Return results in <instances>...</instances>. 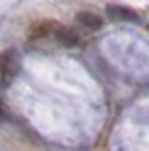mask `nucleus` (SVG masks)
Listing matches in <instances>:
<instances>
[{"instance_id":"obj_1","label":"nucleus","mask_w":149,"mask_h":151,"mask_svg":"<svg viewBox=\"0 0 149 151\" xmlns=\"http://www.w3.org/2000/svg\"><path fill=\"white\" fill-rule=\"evenodd\" d=\"M19 68H21V60L15 50H6L0 54V83L4 87H9L17 79Z\"/></svg>"},{"instance_id":"obj_2","label":"nucleus","mask_w":149,"mask_h":151,"mask_svg":"<svg viewBox=\"0 0 149 151\" xmlns=\"http://www.w3.org/2000/svg\"><path fill=\"white\" fill-rule=\"evenodd\" d=\"M106 15L110 21H120V23H139L141 21V15L128 6H122V4H108L106 6Z\"/></svg>"},{"instance_id":"obj_3","label":"nucleus","mask_w":149,"mask_h":151,"mask_svg":"<svg viewBox=\"0 0 149 151\" xmlns=\"http://www.w3.org/2000/svg\"><path fill=\"white\" fill-rule=\"evenodd\" d=\"M58 23L52 21V19H44V21H37L29 27V40H42V37H48V35H54Z\"/></svg>"},{"instance_id":"obj_4","label":"nucleus","mask_w":149,"mask_h":151,"mask_svg":"<svg viewBox=\"0 0 149 151\" xmlns=\"http://www.w3.org/2000/svg\"><path fill=\"white\" fill-rule=\"evenodd\" d=\"M54 37L58 40V44H62L64 48H73L79 44V33L71 27H64V25H58L56 31H54Z\"/></svg>"},{"instance_id":"obj_5","label":"nucleus","mask_w":149,"mask_h":151,"mask_svg":"<svg viewBox=\"0 0 149 151\" xmlns=\"http://www.w3.org/2000/svg\"><path fill=\"white\" fill-rule=\"evenodd\" d=\"M77 21H79L85 29H89V31H97V29L101 27V23H104L101 17H97L95 13H87V11L79 13V15H77Z\"/></svg>"},{"instance_id":"obj_6","label":"nucleus","mask_w":149,"mask_h":151,"mask_svg":"<svg viewBox=\"0 0 149 151\" xmlns=\"http://www.w3.org/2000/svg\"><path fill=\"white\" fill-rule=\"evenodd\" d=\"M4 118V106H2V101H0V120Z\"/></svg>"}]
</instances>
